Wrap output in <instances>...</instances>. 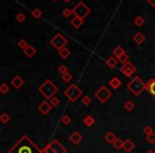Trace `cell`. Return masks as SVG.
<instances>
[{"mask_svg": "<svg viewBox=\"0 0 155 153\" xmlns=\"http://www.w3.org/2000/svg\"><path fill=\"white\" fill-rule=\"evenodd\" d=\"M142 132L144 133V135H150V134H152V133H154V131H153V128H151L150 126H144V129H142Z\"/></svg>", "mask_w": 155, "mask_h": 153, "instance_id": "cell-34", "label": "cell"}, {"mask_svg": "<svg viewBox=\"0 0 155 153\" xmlns=\"http://www.w3.org/2000/svg\"><path fill=\"white\" fill-rule=\"evenodd\" d=\"M154 153H155V151H154Z\"/></svg>", "mask_w": 155, "mask_h": 153, "instance_id": "cell-46", "label": "cell"}, {"mask_svg": "<svg viewBox=\"0 0 155 153\" xmlns=\"http://www.w3.org/2000/svg\"><path fill=\"white\" fill-rule=\"evenodd\" d=\"M123 108H124V110L128 111V112H132V111L134 110V108H135V104H134V102H133V101L128 100V101H126V103H124Z\"/></svg>", "mask_w": 155, "mask_h": 153, "instance_id": "cell-24", "label": "cell"}, {"mask_svg": "<svg viewBox=\"0 0 155 153\" xmlns=\"http://www.w3.org/2000/svg\"><path fill=\"white\" fill-rule=\"evenodd\" d=\"M42 153H55V152H54V150L51 147V145L49 144V145H47L43 150H42Z\"/></svg>", "mask_w": 155, "mask_h": 153, "instance_id": "cell-39", "label": "cell"}, {"mask_svg": "<svg viewBox=\"0 0 155 153\" xmlns=\"http://www.w3.org/2000/svg\"><path fill=\"white\" fill-rule=\"evenodd\" d=\"M52 1H57V0H52Z\"/></svg>", "mask_w": 155, "mask_h": 153, "instance_id": "cell-45", "label": "cell"}, {"mask_svg": "<svg viewBox=\"0 0 155 153\" xmlns=\"http://www.w3.org/2000/svg\"><path fill=\"white\" fill-rule=\"evenodd\" d=\"M113 53H114V55L118 59V58H119L120 55H122V54L126 53V52H124V49H123V48L120 47V46H118V47H116V48L114 49Z\"/></svg>", "mask_w": 155, "mask_h": 153, "instance_id": "cell-25", "label": "cell"}, {"mask_svg": "<svg viewBox=\"0 0 155 153\" xmlns=\"http://www.w3.org/2000/svg\"><path fill=\"white\" fill-rule=\"evenodd\" d=\"M28 46H29V44H28V42L26 41V39H20V41L18 42V47L20 48V49L25 50Z\"/></svg>", "mask_w": 155, "mask_h": 153, "instance_id": "cell-35", "label": "cell"}, {"mask_svg": "<svg viewBox=\"0 0 155 153\" xmlns=\"http://www.w3.org/2000/svg\"><path fill=\"white\" fill-rule=\"evenodd\" d=\"M90 103H91V99H90L89 96H84V97L82 98V104H83V105L88 106Z\"/></svg>", "mask_w": 155, "mask_h": 153, "instance_id": "cell-36", "label": "cell"}, {"mask_svg": "<svg viewBox=\"0 0 155 153\" xmlns=\"http://www.w3.org/2000/svg\"><path fill=\"white\" fill-rule=\"evenodd\" d=\"M57 90H59L57 86L52 81H50V80H46V81L44 82L43 84H41L39 87H38L39 94L43 95L47 100H50L52 97H54V95L57 92Z\"/></svg>", "mask_w": 155, "mask_h": 153, "instance_id": "cell-2", "label": "cell"}, {"mask_svg": "<svg viewBox=\"0 0 155 153\" xmlns=\"http://www.w3.org/2000/svg\"><path fill=\"white\" fill-rule=\"evenodd\" d=\"M146 89L149 92V94L155 99V76L150 79L146 83Z\"/></svg>", "mask_w": 155, "mask_h": 153, "instance_id": "cell-11", "label": "cell"}, {"mask_svg": "<svg viewBox=\"0 0 155 153\" xmlns=\"http://www.w3.org/2000/svg\"><path fill=\"white\" fill-rule=\"evenodd\" d=\"M38 111H39V113L43 115H47L48 113L51 111L52 108V105L51 103H50V101H48V100H45V101L42 102L39 105H38Z\"/></svg>", "mask_w": 155, "mask_h": 153, "instance_id": "cell-9", "label": "cell"}, {"mask_svg": "<svg viewBox=\"0 0 155 153\" xmlns=\"http://www.w3.org/2000/svg\"><path fill=\"white\" fill-rule=\"evenodd\" d=\"M108 83H110V87H112L113 89H118V88L121 86V81H120V79H119V78H117V76L112 78Z\"/></svg>", "mask_w": 155, "mask_h": 153, "instance_id": "cell-15", "label": "cell"}, {"mask_svg": "<svg viewBox=\"0 0 155 153\" xmlns=\"http://www.w3.org/2000/svg\"><path fill=\"white\" fill-rule=\"evenodd\" d=\"M10 92V86L7 83H2L0 85V92L2 95H7Z\"/></svg>", "mask_w": 155, "mask_h": 153, "instance_id": "cell-28", "label": "cell"}, {"mask_svg": "<svg viewBox=\"0 0 155 153\" xmlns=\"http://www.w3.org/2000/svg\"><path fill=\"white\" fill-rule=\"evenodd\" d=\"M70 25H71L74 29H79V28L83 25V19H81V18H79V17H76V16H74L71 20H70Z\"/></svg>", "mask_w": 155, "mask_h": 153, "instance_id": "cell-17", "label": "cell"}, {"mask_svg": "<svg viewBox=\"0 0 155 153\" xmlns=\"http://www.w3.org/2000/svg\"><path fill=\"white\" fill-rule=\"evenodd\" d=\"M50 101V103H51V105H52V108H55V106H57L60 104V99L57 97H55V96H54V97H52L51 99L49 100Z\"/></svg>", "mask_w": 155, "mask_h": 153, "instance_id": "cell-33", "label": "cell"}, {"mask_svg": "<svg viewBox=\"0 0 155 153\" xmlns=\"http://www.w3.org/2000/svg\"><path fill=\"white\" fill-rule=\"evenodd\" d=\"M144 18L142 16L139 15L134 19V25L136 27H141V26H144Z\"/></svg>", "mask_w": 155, "mask_h": 153, "instance_id": "cell-26", "label": "cell"}, {"mask_svg": "<svg viewBox=\"0 0 155 153\" xmlns=\"http://www.w3.org/2000/svg\"><path fill=\"white\" fill-rule=\"evenodd\" d=\"M50 145H51V147L53 148L55 153H66V151H67L65 147H64L57 139H53L50 142Z\"/></svg>", "mask_w": 155, "mask_h": 153, "instance_id": "cell-10", "label": "cell"}, {"mask_svg": "<svg viewBox=\"0 0 155 153\" xmlns=\"http://www.w3.org/2000/svg\"><path fill=\"white\" fill-rule=\"evenodd\" d=\"M128 89L133 94V96L138 97L144 89H146V83L141 80L140 76H135L133 78L132 81L126 85Z\"/></svg>", "mask_w": 155, "mask_h": 153, "instance_id": "cell-3", "label": "cell"}, {"mask_svg": "<svg viewBox=\"0 0 155 153\" xmlns=\"http://www.w3.org/2000/svg\"><path fill=\"white\" fill-rule=\"evenodd\" d=\"M64 95H65V97L67 98L69 101L76 102V100L82 96V90L76 84H71V85H69L65 89Z\"/></svg>", "mask_w": 155, "mask_h": 153, "instance_id": "cell-4", "label": "cell"}, {"mask_svg": "<svg viewBox=\"0 0 155 153\" xmlns=\"http://www.w3.org/2000/svg\"><path fill=\"white\" fill-rule=\"evenodd\" d=\"M23 83H25V81H23V79L20 76H15L11 80V85H13V87L15 89H19L23 85Z\"/></svg>", "mask_w": 155, "mask_h": 153, "instance_id": "cell-13", "label": "cell"}, {"mask_svg": "<svg viewBox=\"0 0 155 153\" xmlns=\"http://www.w3.org/2000/svg\"><path fill=\"white\" fill-rule=\"evenodd\" d=\"M82 139H83V137H82V135L80 134L79 132H76V131H74V132H72L71 134H70L69 136V140L71 144L73 145H79L80 142H82Z\"/></svg>", "mask_w": 155, "mask_h": 153, "instance_id": "cell-12", "label": "cell"}, {"mask_svg": "<svg viewBox=\"0 0 155 153\" xmlns=\"http://www.w3.org/2000/svg\"><path fill=\"white\" fill-rule=\"evenodd\" d=\"M117 63H118V59H116L114 56H110V58H107V60H106V65L110 68H115L116 65H117Z\"/></svg>", "mask_w": 155, "mask_h": 153, "instance_id": "cell-22", "label": "cell"}, {"mask_svg": "<svg viewBox=\"0 0 155 153\" xmlns=\"http://www.w3.org/2000/svg\"><path fill=\"white\" fill-rule=\"evenodd\" d=\"M147 1H148V3L151 5V7L155 8V0H147Z\"/></svg>", "mask_w": 155, "mask_h": 153, "instance_id": "cell-42", "label": "cell"}, {"mask_svg": "<svg viewBox=\"0 0 155 153\" xmlns=\"http://www.w3.org/2000/svg\"><path fill=\"white\" fill-rule=\"evenodd\" d=\"M8 153H42V150L27 135H23L8 150Z\"/></svg>", "mask_w": 155, "mask_h": 153, "instance_id": "cell-1", "label": "cell"}, {"mask_svg": "<svg viewBox=\"0 0 155 153\" xmlns=\"http://www.w3.org/2000/svg\"><path fill=\"white\" fill-rule=\"evenodd\" d=\"M67 43H68V41L64 37L63 35H62L61 33L55 34V35L50 39V44H51V45L57 50L62 49L63 47H66Z\"/></svg>", "mask_w": 155, "mask_h": 153, "instance_id": "cell-6", "label": "cell"}, {"mask_svg": "<svg viewBox=\"0 0 155 153\" xmlns=\"http://www.w3.org/2000/svg\"><path fill=\"white\" fill-rule=\"evenodd\" d=\"M147 153H154V151H153V150H148V151H147Z\"/></svg>", "mask_w": 155, "mask_h": 153, "instance_id": "cell-43", "label": "cell"}, {"mask_svg": "<svg viewBox=\"0 0 155 153\" xmlns=\"http://www.w3.org/2000/svg\"><path fill=\"white\" fill-rule=\"evenodd\" d=\"M61 121L63 124L68 126V124H70V122H71V117H70L69 115H63L61 118Z\"/></svg>", "mask_w": 155, "mask_h": 153, "instance_id": "cell-30", "label": "cell"}, {"mask_svg": "<svg viewBox=\"0 0 155 153\" xmlns=\"http://www.w3.org/2000/svg\"><path fill=\"white\" fill-rule=\"evenodd\" d=\"M113 146L115 147V149H117V150L123 149V140L120 139V138H117V139L115 140L114 144H113Z\"/></svg>", "mask_w": 155, "mask_h": 153, "instance_id": "cell-27", "label": "cell"}, {"mask_svg": "<svg viewBox=\"0 0 155 153\" xmlns=\"http://www.w3.org/2000/svg\"><path fill=\"white\" fill-rule=\"evenodd\" d=\"M95 97L99 100L101 103H105L112 97V92L106 88V86H101L99 89H97V92H95Z\"/></svg>", "mask_w": 155, "mask_h": 153, "instance_id": "cell-7", "label": "cell"}, {"mask_svg": "<svg viewBox=\"0 0 155 153\" xmlns=\"http://www.w3.org/2000/svg\"><path fill=\"white\" fill-rule=\"evenodd\" d=\"M64 2H66V3H68V2H70V1H71V0H63Z\"/></svg>", "mask_w": 155, "mask_h": 153, "instance_id": "cell-44", "label": "cell"}, {"mask_svg": "<svg viewBox=\"0 0 155 153\" xmlns=\"http://www.w3.org/2000/svg\"><path fill=\"white\" fill-rule=\"evenodd\" d=\"M72 78H73V76H72V74L70 73V72H67V73H65V74H63V76H62V79H63L65 82H67V83L71 81Z\"/></svg>", "mask_w": 155, "mask_h": 153, "instance_id": "cell-38", "label": "cell"}, {"mask_svg": "<svg viewBox=\"0 0 155 153\" xmlns=\"http://www.w3.org/2000/svg\"><path fill=\"white\" fill-rule=\"evenodd\" d=\"M83 123L85 124L86 126L90 128V126H94V123H95V118L92 117V116H90V115H87V116H85V117H84Z\"/></svg>", "mask_w": 155, "mask_h": 153, "instance_id": "cell-21", "label": "cell"}, {"mask_svg": "<svg viewBox=\"0 0 155 153\" xmlns=\"http://www.w3.org/2000/svg\"><path fill=\"white\" fill-rule=\"evenodd\" d=\"M72 12H73L74 16L81 18V19H83V20H84V18H85L86 16L90 13V9H89V7H88L87 5H85V2L80 1V2H78L73 7Z\"/></svg>", "mask_w": 155, "mask_h": 153, "instance_id": "cell-5", "label": "cell"}, {"mask_svg": "<svg viewBox=\"0 0 155 153\" xmlns=\"http://www.w3.org/2000/svg\"><path fill=\"white\" fill-rule=\"evenodd\" d=\"M120 71H121L126 76H131L135 71H136V68H135V66L133 65L131 62H128V63L122 65V67L120 68Z\"/></svg>", "mask_w": 155, "mask_h": 153, "instance_id": "cell-8", "label": "cell"}, {"mask_svg": "<svg viewBox=\"0 0 155 153\" xmlns=\"http://www.w3.org/2000/svg\"><path fill=\"white\" fill-rule=\"evenodd\" d=\"M32 16H33L34 18H36V19H39V18L42 17V15H43V12H42L41 9H34L33 11L31 12Z\"/></svg>", "mask_w": 155, "mask_h": 153, "instance_id": "cell-29", "label": "cell"}, {"mask_svg": "<svg viewBox=\"0 0 155 153\" xmlns=\"http://www.w3.org/2000/svg\"><path fill=\"white\" fill-rule=\"evenodd\" d=\"M16 20L19 21V23H23L26 20V15L23 13H18L16 15Z\"/></svg>", "mask_w": 155, "mask_h": 153, "instance_id": "cell-41", "label": "cell"}, {"mask_svg": "<svg viewBox=\"0 0 155 153\" xmlns=\"http://www.w3.org/2000/svg\"><path fill=\"white\" fill-rule=\"evenodd\" d=\"M135 148V144L132 142L131 139H129V138H126V139L123 140V150L126 151V152H131V151H133Z\"/></svg>", "mask_w": 155, "mask_h": 153, "instance_id": "cell-14", "label": "cell"}, {"mask_svg": "<svg viewBox=\"0 0 155 153\" xmlns=\"http://www.w3.org/2000/svg\"><path fill=\"white\" fill-rule=\"evenodd\" d=\"M133 41L137 44V45H141V44L146 41V37H144V35L141 32H137V33L133 36Z\"/></svg>", "mask_w": 155, "mask_h": 153, "instance_id": "cell-16", "label": "cell"}, {"mask_svg": "<svg viewBox=\"0 0 155 153\" xmlns=\"http://www.w3.org/2000/svg\"><path fill=\"white\" fill-rule=\"evenodd\" d=\"M70 54H71V52H70V50L67 47H63L62 49L59 50V55L64 60L67 59L68 56H70Z\"/></svg>", "mask_w": 155, "mask_h": 153, "instance_id": "cell-20", "label": "cell"}, {"mask_svg": "<svg viewBox=\"0 0 155 153\" xmlns=\"http://www.w3.org/2000/svg\"><path fill=\"white\" fill-rule=\"evenodd\" d=\"M23 53H25L26 56H28V58H32L33 55H35L36 53V49L33 47V46L29 45L27 48H26L25 50H23Z\"/></svg>", "mask_w": 155, "mask_h": 153, "instance_id": "cell-19", "label": "cell"}, {"mask_svg": "<svg viewBox=\"0 0 155 153\" xmlns=\"http://www.w3.org/2000/svg\"><path fill=\"white\" fill-rule=\"evenodd\" d=\"M117 136L115 135L114 133L113 132H108V133H106L105 134V136H104V139H105V142H108V144H110V145H113L115 142V140L117 139Z\"/></svg>", "mask_w": 155, "mask_h": 153, "instance_id": "cell-18", "label": "cell"}, {"mask_svg": "<svg viewBox=\"0 0 155 153\" xmlns=\"http://www.w3.org/2000/svg\"><path fill=\"white\" fill-rule=\"evenodd\" d=\"M63 16L64 17H66V18H68V17H70V16L73 14V12H72V9H68V8H66V9H64V11H63Z\"/></svg>", "mask_w": 155, "mask_h": 153, "instance_id": "cell-37", "label": "cell"}, {"mask_svg": "<svg viewBox=\"0 0 155 153\" xmlns=\"http://www.w3.org/2000/svg\"><path fill=\"white\" fill-rule=\"evenodd\" d=\"M10 120H11V116L8 113H2V114L0 115V121L2 122L3 124L9 123Z\"/></svg>", "mask_w": 155, "mask_h": 153, "instance_id": "cell-23", "label": "cell"}, {"mask_svg": "<svg viewBox=\"0 0 155 153\" xmlns=\"http://www.w3.org/2000/svg\"><path fill=\"white\" fill-rule=\"evenodd\" d=\"M146 139H147V142H150V144H155V133H152L150 135H147Z\"/></svg>", "mask_w": 155, "mask_h": 153, "instance_id": "cell-40", "label": "cell"}, {"mask_svg": "<svg viewBox=\"0 0 155 153\" xmlns=\"http://www.w3.org/2000/svg\"><path fill=\"white\" fill-rule=\"evenodd\" d=\"M118 62H120V63L122 64H126L129 62V55L126 53H123L122 55H120L119 58H118Z\"/></svg>", "mask_w": 155, "mask_h": 153, "instance_id": "cell-31", "label": "cell"}, {"mask_svg": "<svg viewBox=\"0 0 155 153\" xmlns=\"http://www.w3.org/2000/svg\"><path fill=\"white\" fill-rule=\"evenodd\" d=\"M57 71H59V73H61L62 76L63 74H65V73H67V72H69L68 71V68H67V66L66 65H60L59 66V68H57Z\"/></svg>", "mask_w": 155, "mask_h": 153, "instance_id": "cell-32", "label": "cell"}]
</instances>
